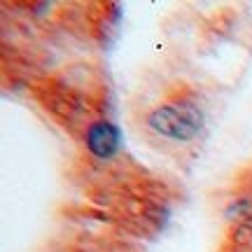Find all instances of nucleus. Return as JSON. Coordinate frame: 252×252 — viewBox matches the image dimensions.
<instances>
[{"label":"nucleus","mask_w":252,"mask_h":252,"mask_svg":"<svg viewBox=\"0 0 252 252\" xmlns=\"http://www.w3.org/2000/svg\"><path fill=\"white\" fill-rule=\"evenodd\" d=\"M208 128V108L201 94L187 84L166 89L143 115L145 140L163 152L194 150Z\"/></svg>","instance_id":"1"},{"label":"nucleus","mask_w":252,"mask_h":252,"mask_svg":"<svg viewBox=\"0 0 252 252\" xmlns=\"http://www.w3.org/2000/svg\"><path fill=\"white\" fill-rule=\"evenodd\" d=\"M33 96L45 108V112L63 126L70 135L80 140L84 128L100 117L105 108L96 94H87L84 89L75 87L61 77H42L33 84Z\"/></svg>","instance_id":"2"},{"label":"nucleus","mask_w":252,"mask_h":252,"mask_svg":"<svg viewBox=\"0 0 252 252\" xmlns=\"http://www.w3.org/2000/svg\"><path fill=\"white\" fill-rule=\"evenodd\" d=\"M80 143L84 145V150L94 159L110 161L112 157H117L119 145H122V135H119V128L112 122V117L108 112H103L100 117H96L84 128V133L80 135Z\"/></svg>","instance_id":"3"},{"label":"nucleus","mask_w":252,"mask_h":252,"mask_svg":"<svg viewBox=\"0 0 252 252\" xmlns=\"http://www.w3.org/2000/svg\"><path fill=\"white\" fill-rule=\"evenodd\" d=\"M222 252H248V245H236V243H226Z\"/></svg>","instance_id":"4"}]
</instances>
